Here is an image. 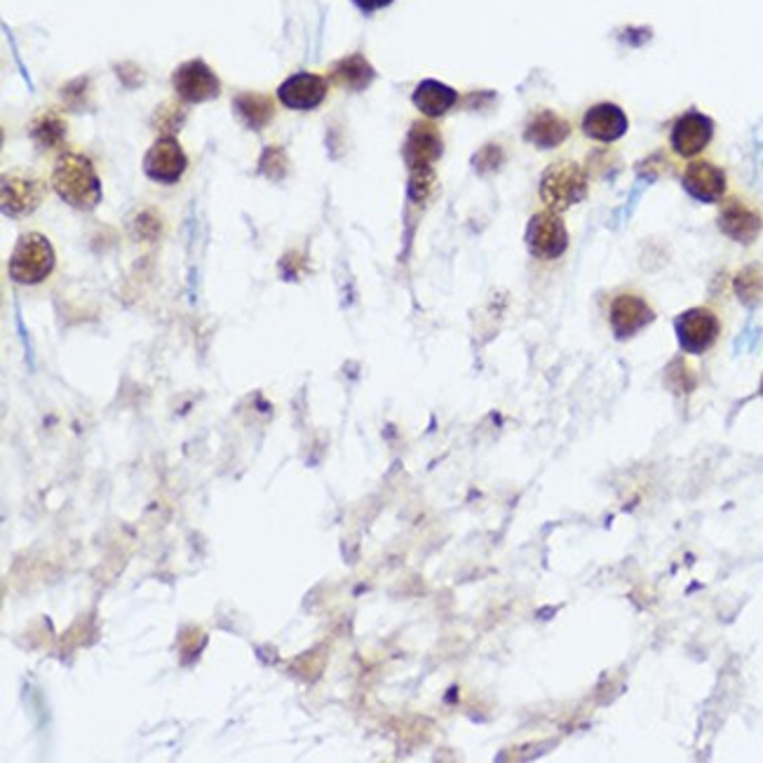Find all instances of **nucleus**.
<instances>
[{
  "instance_id": "1",
  "label": "nucleus",
  "mask_w": 763,
  "mask_h": 763,
  "mask_svg": "<svg viewBox=\"0 0 763 763\" xmlns=\"http://www.w3.org/2000/svg\"><path fill=\"white\" fill-rule=\"evenodd\" d=\"M52 189L67 205L90 212L102 203V182L92 160L80 153H62L52 170Z\"/></svg>"
},
{
  "instance_id": "2",
  "label": "nucleus",
  "mask_w": 763,
  "mask_h": 763,
  "mask_svg": "<svg viewBox=\"0 0 763 763\" xmlns=\"http://www.w3.org/2000/svg\"><path fill=\"white\" fill-rule=\"evenodd\" d=\"M590 191V176L586 167H580L573 160H559L552 163L543 176H540V200L552 212H567L569 207L582 203Z\"/></svg>"
},
{
  "instance_id": "3",
  "label": "nucleus",
  "mask_w": 763,
  "mask_h": 763,
  "mask_svg": "<svg viewBox=\"0 0 763 763\" xmlns=\"http://www.w3.org/2000/svg\"><path fill=\"white\" fill-rule=\"evenodd\" d=\"M54 271V247L45 235L24 233L10 254V277L19 285H40Z\"/></svg>"
},
{
  "instance_id": "4",
  "label": "nucleus",
  "mask_w": 763,
  "mask_h": 763,
  "mask_svg": "<svg viewBox=\"0 0 763 763\" xmlns=\"http://www.w3.org/2000/svg\"><path fill=\"white\" fill-rule=\"evenodd\" d=\"M674 334L679 348L686 355L710 353L721 336V319L712 308H689L674 319Z\"/></svg>"
},
{
  "instance_id": "5",
  "label": "nucleus",
  "mask_w": 763,
  "mask_h": 763,
  "mask_svg": "<svg viewBox=\"0 0 763 763\" xmlns=\"http://www.w3.org/2000/svg\"><path fill=\"white\" fill-rule=\"evenodd\" d=\"M45 197V182L29 172H6L0 184V207L10 218H24L33 214Z\"/></svg>"
},
{
  "instance_id": "6",
  "label": "nucleus",
  "mask_w": 763,
  "mask_h": 763,
  "mask_svg": "<svg viewBox=\"0 0 763 763\" xmlns=\"http://www.w3.org/2000/svg\"><path fill=\"white\" fill-rule=\"evenodd\" d=\"M527 247L540 261H555L569 250V231L559 212L543 210L529 218Z\"/></svg>"
},
{
  "instance_id": "7",
  "label": "nucleus",
  "mask_w": 763,
  "mask_h": 763,
  "mask_svg": "<svg viewBox=\"0 0 763 763\" xmlns=\"http://www.w3.org/2000/svg\"><path fill=\"white\" fill-rule=\"evenodd\" d=\"M172 88L184 104H205L221 94V80L203 59H189L174 69Z\"/></svg>"
},
{
  "instance_id": "8",
  "label": "nucleus",
  "mask_w": 763,
  "mask_h": 763,
  "mask_svg": "<svg viewBox=\"0 0 763 763\" xmlns=\"http://www.w3.org/2000/svg\"><path fill=\"white\" fill-rule=\"evenodd\" d=\"M655 323V311L649 301L637 292H620L609 304V325L618 340L634 338Z\"/></svg>"
},
{
  "instance_id": "9",
  "label": "nucleus",
  "mask_w": 763,
  "mask_h": 763,
  "mask_svg": "<svg viewBox=\"0 0 763 763\" xmlns=\"http://www.w3.org/2000/svg\"><path fill=\"white\" fill-rule=\"evenodd\" d=\"M716 226L729 240H733V243L750 247L756 243L763 231V216L745 197L733 195L721 203Z\"/></svg>"
},
{
  "instance_id": "10",
  "label": "nucleus",
  "mask_w": 763,
  "mask_h": 763,
  "mask_svg": "<svg viewBox=\"0 0 763 763\" xmlns=\"http://www.w3.org/2000/svg\"><path fill=\"white\" fill-rule=\"evenodd\" d=\"M189 170V155L176 136H157L144 155V174L155 184L174 186Z\"/></svg>"
},
{
  "instance_id": "11",
  "label": "nucleus",
  "mask_w": 763,
  "mask_h": 763,
  "mask_svg": "<svg viewBox=\"0 0 763 763\" xmlns=\"http://www.w3.org/2000/svg\"><path fill=\"white\" fill-rule=\"evenodd\" d=\"M681 186L684 191L698 200V203L714 205L726 197L729 191V176L724 167H719L712 160L693 157L681 174Z\"/></svg>"
},
{
  "instance_id": "12",
  "label": "nucleus",
  "mask_w": 763,
  "mask_h": 763,
  "mask_svg": "<svg viewBox=\"0 0 763 763\" xmlns=\"http://www.w3.org/2000/svg\"><path fill=\"white\" fill-rule=\"evenodd\" d=\"M714 139V120L700 111H686L679 115L670 132V146L679 157H698Z\"/></svg>"
},
{
  "instance_id": "13",
  "label": "nucleus",
  "mask_w": 763,
  "mask_h": 763,
  "mask_svg": "<svg viewBox=\"0 0 763 763\" xmlns=\"http://www.w3.org/2000/svg\"><path fill=\"white\" fill-rule=\"evenodd\" d=\"M441 153H445V136H441L439 128L433 123V120L428 118V120H416V123H411L405 139V149H401V155H405L409 172L435 167Z\"/></svg>"
},
{
  "instance_id": "14",
  "label": "nucleus",
  "mask_w": 763,
  "mask_h": 763,
  "mask_svg": "<svg viewBox=\"0 0 763 763\" xmlns=\"http://www.w3.org/2000/svg\"><path fill=\"white\" fill-rule=\"evenodd\" d=\"M329 80L319 73L298 71L277 88L279 104L292 111H313L327 99Z\"/></svg>"
},
{
  "instance_id": "15",
  "label": "nucleus",
  "mask_w": 763,
  "mask_h": 763,
  "mask_svg": "<svg viewBox=\"0 0 763 763\" xmlns=\"http://www.w3.org/2000/svg\"><path fill=\"white\" fill-rule=\"evenodd\" d=\"M521 136H525V142L531 144L533 149L552 151L564 144L571 136V123L564 115H559L550 109H540L529 115Z\"/></svg>"
},
{
  "instance_id": "16",
  "label": "nucleus",
  "mask_w": 763,
  "mask_h": 763,
  "mask_svg": "<svg viewBox=\"0 0 763 763\" xmlns=\"http://www.w3.org/2000/svg\"><path fill=\"white\" fill-rule=\"evenodd\" d=\"M582 132L599 144H613L628 132V115L620 106L604 102L594 104L582 115Z\"/></svg>"
},
{
  "instance_id": "17",
  "label": "nucleus",
  "mask_w": 763,
  "mask_h": 763,
  "mask_svg": "<svg viewBox=\"0 0 763 763\" xmlns=\"http://www.w3.org/2000/svg\"><path fill=\"white\" fill-rule=\"evenodd\" d=\"M233 111L252 132L266 130L275 118V99L264 92H240L233 96Z\"/></svg>"
},
{
  "instance_id": "18",
  "label": "nucleus",
  "mask_w": 763,
  "mask_h": 763,
  "mask_svg": "<svg viewBox=\"0 0 763 763\" xmlns=\"http://www.w3.org/2000/svg\"><path fill=\"white\" fill-rule=\"evenodd\" d=\"M374 78H376L374 67L369 64V59L359 52L338 59V62L329 67L332 83L348 92H365L374 83Z\"/></svg>"
},
{
  "instance_id": "19",
  "label": "nucleus",
  "mask_w": 763,
  "mask_h": 763,
  "mask_svg": "<svg viewBox=\"0 0 763 763\" xmlns=\"http://www.w3.org/2000/svg\"><path fill=\"white\" fill-rule=\"evenodd\" d=\"M411 102L426 118L435 120V118L447 115L458 104V92L445 83H439V80L428 78V80H420V83L416 85Z\"/></svg>"
},
{
  "instance_id": "20",
  "label": "nucleus",
  "mask_w": 763,
  "mask_h": 763,
  "mask_svg": "<svg viewBox=\"0 0 763 763\" xmlns=\"http://www.w3.org/2000/svg\"><path fill=\"white\" fill-rule=\"evenodd\" d=\"M67 120L59 115L54 109L40 111L29 125V136L40 151H57L67 144Z\"/></svg>"
},
{
  "instance_id": "21",
  "label": "nucleus",
  "mask_w": 763,
  "mask_h": 763,
  "mask_svg": "<svg viewBox=\"0 0 763 763\" xmlns=\"http://www.w3.org/2000/svg\"><path fill=\"white\" fill-rule=\"evenodd\" d=\"M733 292L742 306L756 308L763 304V264H750L740 268L733 277Z\"/></svg>"
},
{
  "instance_id": "22",
  "label": "nucleus",
  "mask_w": 763,
  "mask_h": 763,
  "mask_svg": "<svg viewBox=\"0 0 763 763\" xmlns=\"http://www.w3.org/2000/svg\"><path fill=\"white\" fill-rule=\"evenodd\" d=\"M186 118L189 109L184 106L182 99H179V102L160 104L151 118V125L160 136H176L179 130H184Z\"/></svg>"
},
{
  "instance_id": "23",
  "label": "nucleus",
  "mask_w": 763,
  "mask_h": 763,
  "mask_svg": "<svg viewBox=\"0 0 763 763\" xmlns=\"http://www.w3.org/2000/svg\"><path fill=\"white\" fill-rule=\"evenodd\" d=\"M256 172L261 176L271 179V182H283V179L289 174V155L285 146H266L264 151H261Z\"/></svg>"
},
{
  "instance_id": "24",
  "label": "nucleus",
  "mask_w": 763,
  "mask_h": 763,
  "mask_svg": "<svg viewBox=\"0 0 763 763\" xmlns=\"http://www.w3.org/2000/svg\"><path fill=\"white\" fill-rule=\"evenodd\" d=\"M437 186V174L435 167H424V170H411L409 172V200L414 205H426L433 191Z\"/></svg>"
},
{
  "instance_id": "25",
  "label": "nucleus",
  "mask_w": 763,
  "mask_h": 763,
  "mask_svg": "<svg viewBox=\"0 0 763 763\" xmlns=\"http://www.w3.org/2000/svg\"><path fill=\"white\" fill-rule=\"evenodd\" d=\"M62 102L71 111H85L90 104V78L80 75L62 88Z\"/></svg>"
},
{
  "instance_id": "26",
  "label": "nucleus",
  "mask_w": 763,
  "mask_h": 763,
  "mask_svg": "<svg viewBox=\"0 0 763 763\" xmlns=\"http://www.w3.org/2000/svg\"><path fill=\"white\" fill-rule=\"evenodd\" d=\"M506 163V151L500 149L498 144H487L481 146L475 157H472V167L477 170V174L481 176H489L494 172H498Z\"/></svg>"
},
{
  "instance_id": "27",
  "label": "nucleus",
  "mask_w": 763,
  "mask_h": 763,
  "mask_svg": "<svg viewBox=\"0 0 763 763\" xmlns=\"http://www.w3.org/2000/svg\"><path fill=\"white\" fill-rule=\"evenodd\" d=\"M134 233L144 240H155L163 233V218L151 207L139 210V214L134 216Z\"/></svg>"
},
{
  "instance_id": "28",
  "label": "nucleus",
  "mask_w": 763,
  "mask_h": 763,
  "mask_svg": "<svg viewBox=\"0 0 763 763\" xmlns=\"http://www.w3.org/2000/svg\"><path fill=\"white\" fill-rule=\"evenodd\" d=\"M115 73L120 78V83H123L125 88L134 90L139 88L146 80V73L139 69L134 62H123V64H115Z\"/></svg>"
},
{
  "instance_id": "29",
  "label": "nucleus",
  "mask_w": 763,
  "mask_h": 763,
  "mask_svg": "<svg viewBox=\"0 0 763 763\" xmlns=\"http://www.w3.org/2000/svg\"><path fill=\"white\" fill-rule=\"evenodd\" d=\"M353 3H355L357 10H363V12L372 14V12H378V10H384V8L393 6L395 0H353Z\"/></svg>"
},
{
  "instance_id": "30",
  "label": "nucleus",
  "mask_w": 763,
  "mask_h": 763,
  "mask_svg": "<svg viewBox=\"0 0 763 763\" xmlns=\"http://www.w3.org/2000/svg\"><path fill=\"white\" fill-rule=\"evenodd\" d=\"M759 395L763 397V376H761V386H759Z\"/></svg>"
}]
</instances>
